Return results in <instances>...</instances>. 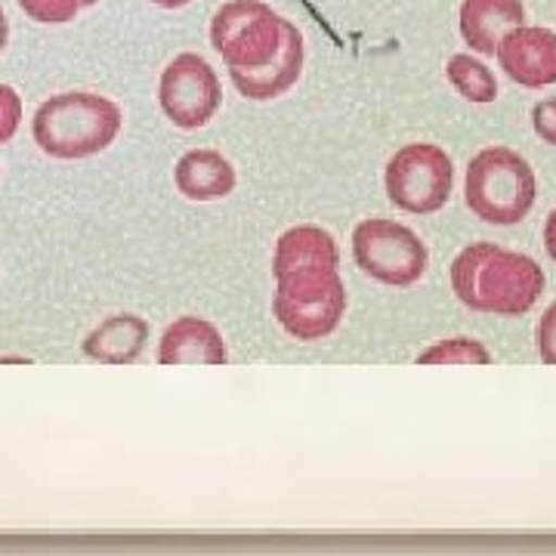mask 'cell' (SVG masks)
<instances>
[{"label":"cell","instance_id":"cell-6","mask_svg":"<svg viewBox=\"0 0 556 556\" xmlns=\"http://www.w3.org/2000/svg\"><path fill=\"white\" fill-rule=\"evenodd\" d=\"M455 164L433 142H408L387 164V199L405 214H437L452 199Z\"/></svg>","mask_w":556,"mask_h":556},{"label":"cell","instance_id":"cell-16","mask_svg":"<svg viewBox=\"0 0 556 556\" xmlns=\"http://www.w3.org/2000/svg\"><path fill=\"white\" fill-rule=\"evenodd\" d=\"M445 75L457 93L470 102H495L497 80L485 62L473 60L470 53H457L445 65Z\"/></svg>","mask_w":556,"mask_h":556},{"label":"cell","instance_id":"cell-8","mask_svg":"<svg viewBox=\"0 0 556 556\" xmlns=\"http://www.w3.org/2000/svg\"><path fill=\"white\" fill-rule=\"evenodd\" d=\"M159 102L174 127L199 130L217 115L223 102L217 72L199 53H179L161 72Z\"/></svg>","mask_w":556,"mask_h":556},{"label":"cell","instance_id":"cell-1","mask_svg":"<svg viewBox=\"0 0 556 556\" xmlns=\"http://www.w3.org/2000/svg\"><path fill=\"white\" fill-rule=\"evenodd\" d=\"M452 288L473 313L522 316L541 298L544 273L526 254L497 248L492 241H477L452 263Z\"/></svg>","mask_w":556,"mask_h":556},{"label":"cell","instance_id":"cell-19","mask_svg":"<svg viewBox=\"0 0 556 556\" xmlns=\"http://www.w3.org/2000/svg\"><path fill=\"white\" fill-rule=\"evenodd\" d=\"M22 124V97L10 87L0 84V146L16 137Z\"/></svg>","mask_w":556,"mask_h":556},{"label":"cell","instance_id":"cell-22","mask_svg":"<svg viewBox=\"0 0 556 556\" xmlns=\"http://www.w3.org/2000/svg\"><path fill=\"white\" fill-rule=\"evenodd\" d=\"M544 244H547V254L556 260V211L547 219V226H544Z\"/></svg>","mask_w":556,"mask_h":556},{"label":"cell","instance_id":"cell-15","mask_svg":"<svg viewBox=\"0 0 556 556\" xmlns=\"http://www.w3.org/2000/svg\"><path fill=\"white\" fill-rule=\"evenodd\" d=\"M149 340V321L134 313H121L100 321L87 340L84 356L97 358L102 365H134Z\"/></svg>","mask_w":556,"mask_h":556},{"label":"cell","instance_id":"cell-21","mask_svg":"<svg viewBox=\"0 0 556 556\" xmlns=\"http://www.w3.org/2000/svg\"><path fill=\"white\" fill-rule=\"evenodd\" d=\"M532 124H535L538 137L556 146V97L554 100L538 102L535 109H532Z\"/></svg>","mask_w":556,"mask_h":556},{"label":"cell","instance_id":"cell-17","mask_svg":"<svg viewBox=\"0 0 556 556\" xmlns=\"http://www.w3.org/2000/svg\"><path fill=\"white\" fill-rule=\"evenodd\" d=\"M489 362H492L489 350L479 340L467 338L442 340L417 356V365H489Z\"/></svg>","mask_w":556,"mask_h":556},{"label":"cell","instance_id":"cell-18","mask_svg":"<svg viewBox=\"0 0 556 556\" xmlns=\"http://www.w3.org/2000/svg\"><path fill=\"white\" fill-rule=\"evenodd\" d=\"M28 20L40 25H62L78 16L84 7H93L97 0H16Z\"/></svg>","mask_w":556,"mask_h":556},{"label":"cell","instance_id":"cell-4","mask_svg":"<svg viewBox=\"0 0 556 556\" xmlns=\"http://www.w3.org/2000/svg\"><path fill=\"white\" fill-rule=\"evenodd\" d=\"M276 309L278 325L294 340H313L334 334L346 313V288L340 273H298L278 276Z\"/></svg>","mask_w":556,"mask_h":556},{"label":"cell","instance_id":"cell-14","mask_svg":"<svg viewBox=\"0 0 556 556\" xmlns=\"http://www.w3.org/2000/svg\"><path fill=\"white\" fill-rule=\"evenodd\" d=\"M177 192L189 201H219L236 189V167L217 149H192L174 167Z\"/></svg>","mask_w":556,"mask_h":556},{"label":"cell","instance_id":"cell-20","mask_svg":"<svg viewBox=\"0 0 556 556\" xmlns=\"http://www.w3.org/2000/svg\"><path fill=\"white\" fill-rule=\"evenodd\" d=\"M538 353L547 365H556V303L538 321Z\"/></svg>","mask_w":556,"mask_h":556},{"label":"cell","instance_id":"cell-23","mask_svg":"<svg viewBox=\"0 0 556 556\" xmlns=\"http://www.w3.org/2000/svg\"><path fill=\"white\" fill-rule=\"evenodd\" d=\"M149 3H155L161 10H179V7H189L192 0H149Z\"/></svg>","mask_w":556,"mask_h":556},{"label":"cell","instance_id":"cell-24","mask_svg":"<svg viewBox=\"0 0 556 556\" xmlns=\"http://www.w3.org/2000/svg\"><path fill=\"white\" fill-rule=\"evenodd\" d=\"M7 40H10V22H7V16H3V10H0V53H3Z\"/></svg>","mask_w":556,"mask_h":556},{"label":"cell","instance_id":"cell-2","mask_svg":"<svg viewBox=\"0 0 556 556\" xmlns=\"http://www.w3.org/2000/svg\"><path fill=\"white\" fill-rule=\"evenodd\" d=\"M121 121L118 105L100 93H56L38 105L31 118V137L50 159H93L118 139Z\"/></svg>","mask_w":556,"mask_h":556},{"label":"cell","instance_id":"cell-7","mask_svg":"<svg viewBox=\"0 0 556 556\" xmlns=\"http://www.w3.org/2000/svg\"><path fill=\"white\" fill-rule=\"evenodd\" d=\"M353 260L356 266L380 285L408 288L427 273V244L408 226L396 219H362L353 232Z\"/></svg>","mask_w":556,"mask_h":556},{"label":"cell","instance_id":"cell-13","mask_svg":"<svg viewBox=\"0 0 556 556\" xmlns=\"http://www.w3.org/2000/svg\"><path fill=\"white\" fill-rule=\"evenodd\" d=\"M526 10L519 0H464L460 3V38L482 56H495L507 31L519 28Z\"/></svg>","mask_w":556,"mask_h":556},{"label":"cell","instance_id":"cell-12","mask_svg":"<svg viewBox=\"0 0 556 556\" xmlns=\"http://www.w3.org/2000/svg\"><path fill=\"white\" fill-rule=\"evenodd\" d=\"M273 273L298 276V273H340L338 241L321 226H294L276 244Z\"/></svg>","mask_w":556,"mask_h":556},{"label":"cell","instance_id":"cell-11","mask_svg":"<svg viewBox=\"0 0 556 556\" xmlns=\"http://www.w3.org/2000/svg\"><path fill=\"white\" fill-rule=\"evenodd\" d=\"M161 365H226L229 350L214 321L199 316H182L159 340Z\"/></svg>","mask_w":556,"mask_h":556},{"label":"cell","instance_id":"cell-9","mask_svg":"<svg viewBox=\"0 0 556 556\" xmlns=\"http://www.w3.org/2000/svg\"><path fill=\"white\" fill-rule=\"evenodd\" d=\"M497 62L507 78L529 90L556 84V31L538 25H519L497 43Z\"/></svg>","mask_w":556,"mask_h":556},{"label":"cell","instance_id":"cell-10","mask_svg":"<svg viewBox=\"0 0 556 556\" xmlns=\"http://www.w3.org/2000/svg\"><path fill=\"white\" fill-rule=\"evenodd\" d=\"M303 60H306V43L294 22H285V40L276 60H269L260 68H229L232 84L244 100L266 102L288 93L303 75Z\"/></svg>","mask_w":556,"mask_h":556},{"label":"cell","instance_id":"cell-5","mask_svg":"<svg viewBox=\"0 0 556 556\" xmlns=\"http://www.w3.org/2000/svg\"><path fill=\"white\" fill-rule=\"evenodd\" d=\"M285 22L263 0H229L211 20V47L229 68H260L278 56Z\"/></svg>","mask_w":556,"mask_h":556},{"label":"cell","instance_id":"cell-3","mask_svg":"<svg viewBox=\"0 0 556 556\" xmlns=\"http://www.w3.org/2000/svg\"><path fill=\"white\" fill-rule=\"evenodd\" d=\"M535 174L529 161L507 146L482 149L467 167L464 201L482 223L514 226L535 204Z\"/></svg>","mask_w":556,"mask_h":556}]
</instances>
